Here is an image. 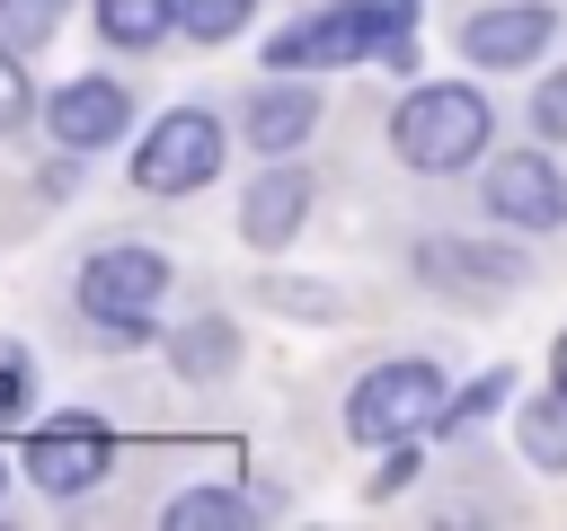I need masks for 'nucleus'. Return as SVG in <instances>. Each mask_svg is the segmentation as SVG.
<instances>
[{"mask_svg":"<svg viewBox=\"0 0 567 531\" xmlns=\"http://www.w3.org/2000/svg\"><path fill=\"white\" fill-rule=\"evenodd\" d=\"M18 407H27V372H18V363H0V425H9Z\"/></svg>","mask_w":567,"mask_h":531,"instance_id":"23","label":"nucleus"},{"mask_svg":"<svg viewBox=\"0 0 567 531\" xmlns=\"http://www.w3.org/2000/svg\"><path fill=\"white\" fill-rule=\"evenodd\" d=\"M310 124H319V97H310L301 80H284V88H266V97L248 106V142H257V150H275V159H284V150H301V142H310Z\"/></svg>","mask_w":567,"mask_h":531,"instance_id":"12","label":"nucleus"},{"mask_svg":"<svg viewBox=\"0 0 567 531\" xmlns=\"http://www.w3.org/2000/svg\"><path fill=\"white\" fill-rule=\"evenodd\" d=\"M106 425L97 416H62V425H44L35 442H27V478L44 487V496H89L97 478H106Z\"/></svg>","mask_w":567,"mask_h":531,"instance_id":"6","label":"nucleus"},{"mask_svg":"<svg viewBox=\"0 0 567 531\" xmlns=\"http://www.w3.org/2000/svg\"><path fill=\"white\" fill-rule=\"evenodd\" d=\"M408 478H416V451H390V460H381V478H372V496H399Z\"/></svg>","mask_w":567,"mask_h":531,"instance_id":"22","label":"nucleus"},{"mask_svg":"<svg viewBox=\"0 0 567 531\" xmlns=\"http://www.w3.org/2000/svg\"><path fill=\"white\" fill-rule=\"evenodd\" d=\"M558 389H567V336H558Z\"/></svg>","mask_w":567,"mask_h":531,"instance_id":"24","label":"nucleus"},{"mask_svg":"<svg viewBox=\"0 0 567 531\" xmlns=\"http://www.w3.org/2000/svg\"><path fill=\"white\" fill-rule=\"evenodd\" d=\"M514 434H523V460H532V469H567V389L532 398Z\"/></svg>","mask_w":567,"mask_h":531,"instance_id":"14","label":"nucleus"},{"mask_svg":"<svg viewBox=\"0 0 567 531\" xmlns=\"http://www.w3.org/2000/svg\"><path fill=\"white\" fill-rule=\"evenodd\" d=\"M443 407H452V389H443L434 363H381V372L354 381L346 425H354V442H408V434L443 425Z\"/></svg>","mask_w":567,"mask_h":531,"instance_id":"3","label":"nucleus"},{"mask_svg":"<svg viewBox=\"0 0 567 531\" xmlns=\"http://www.w3.org/2000/svg\"><path fill=\"white\" fill-rule=\"evenodd\" d=\"M168 27H177V0H97V35H106V44L151 53Z\"/></svg>","mask_w":567,"mask_h":531,"instance_id":"13","label":"nucleus"},{"mask_svg":"<svg viewBox=\"0 0 567 531\" xmlns=\"http://www.w3.org/2000/svg\"><path fill=\"white\" fill-rule=\"evenodd\" d=\"M487 212L514 221V230H558L567 221V177L540 159V150H505L487 168Z\"/></svg>","mask_w":567,"mask_h":531,"instance_id":"7","label":"nucleus"},{"mask_svg":"<svg viewBox=\"0 0 567 531\" xmlns=\"http://www.w3.org/2000/svg\"><path fill=\"white\" fill-rule=\"evenodd\" d=\"M416 62V0H346V9H319L301 27H275L266 62L275 71H319V62Z\"/></svg>","mask_w":567,"mask_h":531,"instance_id":"1","label":"nucleus"},{"mask_svg":"<svg viewBox=\"0 0 567 531\" xmlns=\"http://www.w3.org/2000/svg\"><path fill=\"white\" fill-rule=\"evenodd\" d=\"M505 398H514V372L496 363V372H478V381H470V389L443 407V425H478V416H487V407H505Z\"/></svg>","mask_w":567,"mask_h":531,"instance_id":"19","label":"nucleus"},{"mask_svg":"<svg viewBox=\"0 0 567 531\" xmlns=\"http://www.w3.org/2000/svg\"><path fill=\"white\" fill-rule=\"evenodd\" d=\"M301 212H310V177L301 168H266L248 186V204H239V230H248V248H284L301 230Z\"/></svg>","mask_w":567,"mask_h":531,"instance_id":"11","label":"nucleus"},{"mask_svg":"<svg viewBox=\"0 0 567 531\" xmlns=\"http://www.w3.org/2000/svg\"><path fill=\"white\" fill-rule=\"evenodd\" d=\"M0 478H9V469H0Z\"/></svg>","mask_w":567,"mask_h":531,"instance_id":"25","label":"nucleus"},{"mask_svg":"<svg viewBox=\"0 0 567 531\" xmlns=\"http://www.w3.org/2000/svg\"><path fill=\"white\" fill-rule=\"evenodd\" d=\"M416 266L434 283H452V292H505V283H523V257L514 248H478V239H425Z\"/></svg>","mask_w":567,"mask_h":531,"instance_id":"10","label":"nucleus"},{"mask_svg":"<svg viewBox=\"0 0 567 531\" xmlns=\"http://www.w3.org/2000/svg\"><path fill=\"white\" fill-rule=\"evenodd\" d=\"M532 124H540V142H567V71H558V80H540V97H532Z\"/></svg>","mask_w":567,"mask_h":531,"instance_id":"20","label":"nucleus"},{"mask_svg":"<svg viewBox=\"0 0 567 531\" xmlns=\"http://www.w3.org/2000/svg\"><path fill=\"white\" fill-rule=\"evenodd\" d=\"M487 97L478 88H461V80H425L408 106H399V124H390V142H399V159L408 168H425V177H443V168H470L478 150H487Z\"/></svg>","mask_w":567,"mask_h":531,"instance_id":"2","label":"nucleus"},{"mask_svg":"<svg viewBox=\"0 0 567 531\" xmlns=\"http://www.w3.org/2000/svg\"><path fill=\"white\" fill-rule=\"evenodd\" d=\"M159 292H168V257L159 248H97L80 266V310L97 327H115V336H142L151 310H159Z\"/></svg>","mask_w":567,"mask_h":531,"instance_id":"4","label":"nucleus"},{"mask_svg":"<svg viewBox=\"0 0 567 531\" xmlns=\"http://www.w3.org/2000/svg\"><path fill=\"white\" fill-rule=\"evenodd\" d=\"M44 124H53V142H62V150H97V142H115V133L133 124V106H124V88H115V80H71V88H53Z\"/></svg>","mask_w":567,"mask_h":531,"instance_id":"9","label":"nucleus"},{"mask_svg":"<svg viewBox=\"0 0 567 531\" xmlns=\"http://www.w3.org/2000/svg\"><path fill=\"white\" fill-rule=\"evenodd\" d=\"M168 354H177V372H186V381H213V372H230V363H239V336H230L221 319H195V327H177V345H168Z\"/></svg>","mask_w":567,"mask_h":531,"instance_id":"15","label":"nucleus"},{"mask_svg":"<svg viewBox=\"0 0 567 531\" xmlns=\"http://www.w3.org/2000/svg\"><path fill=\"white\" fill-rule=\"evenodd\" d=\"M27 115V71H18V53H0V124H18Z\"/></svg>","mask_w":567,"mask_h":531,"instance_id":"21","label":"nucleus"},{"mask_svg":"<svg viewBox=\"0 0 567 531\" xmlns=\"http://www.w3.org/2000/svg\"><path fill=\"white\" fill-rule=\"evenodd\" d=\"M213 168H221V124H213L204 106H168V115L142 133V150H133V186H142V195L213 186Z\"/></svg>","mask_w":567,"mask_h":531,"instance_id":"5","label":"nucleus"},{"mask_svg":"<svg viewBox=\"0 0 567 531\" xmlns=\"http://www.w3.org/2000/svg\"><path fill=\"white\" fill-rule=\"evenodd\" d=\"M62 27V0H0V53H35Z\"/></svg>","mask_w":567,"mask_h":531,"instance_id":"17","label":"nucleus"},{"mask_svg":"<svg viewBox=\"0 0 567 531\" xmlns=\"http://www.w3.org/2000/svg\"><path fill=\"white\" fill-rule=\"evenodd\" d=\"M248 513H257L248 496H230V487H195V496L168 504V531H221V522H248Z\"/></svg>","mask_w":567,"mask_h":531,"instance_id":"16","label":"nucleus"},{"mask_svg":"<svg viewBox=\"0 0 567 531\" xmlns=\"http://www.w3.org/2000/svg\"><path fill=\"white\" fill-rule=\"evenodd\" d=\"M248 9H257V0H177V27H186L195 44H221V35L248 27Z\"/></svg>","mask_w":567,"mask_h":531,"instance_id":"18","label":"nucleus"},{"mask_svg":"<svg viewBox=\"0 0 567 531\" xmlns=\"http://www.w3.org/2000/svg\"><path fill=\"white\" fill-rule=\"evenodd\" d=\"M549 9L540 0H505V9H478L470 27H461V53L478 62V71H514V62H532L540 44H549Z\"/></svg>","mask_w":567,"mask_h":531,"instance_id":"8","label":"nucleus"}]
</instances>
